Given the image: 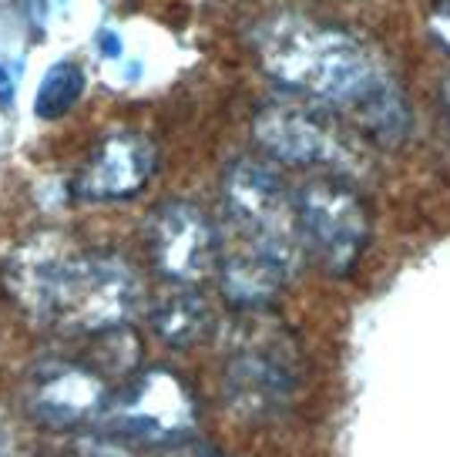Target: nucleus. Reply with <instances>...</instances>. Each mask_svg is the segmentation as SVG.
<instances>
[{
  "instance_id": "obj_20",
  "label": "nucleus",
  "mask_w": 450,
  "mask_h": 457,
  "mask_svg": "<svg viewBox=\"0 0 450 457\" xmlns=\"http://www.w3.org/2000/svg\"><path fill=\"white\" fill-rule=\"evenodd\" d=\"M447 104H450V78H447Z\"/></svg>"
},
{
  "instance_id": "obj_14",
  "label": "nucleus",
  "mask_w": 450,
  "mask_h": 457,
  "mask_svg": "<svg viewBox=\"0 0 450 457\" xmlns=\"http://www.w3.org/2000/svg\"><path fill=\"white\" fill-rule=\"evenodd\" d=\"M81 95H85V71L74 61H54L38 85L34 114L44 121H57L81 101Z\"/></svg>"
},
{
  "instance_id": "obj_3",
  "label": "nucleus",
  "mask_w": 450,
  "mask_h": 457,
  "mask_svg": "<svg viewBox=\"0 0 450 457\" xmlns=\"http://www.w3.org/2000/svg\"><path fill=\"white\" fill-rule=\"evenodd\" d=\"M222 202L236 243L253 245L276 259L286 272H296L306 245L299 228V205L279 171L255 158L232 162L222 179Z\"/></svg>"
},
{
  "instance_id": "obj_8",
  "label": "nucleus",
  "mask_w": 450,
  "mask_h": 457,
  "mask_svg": "<svg viewBox=\"0 0 450 457\" xmlns=\"http://www.w3.org/2000/svg\"><path fill=\"white\" fill-rule=\"evenodd\" d=\"M152 256L158 272L175 286H196L219 272L222 236L192 202H169L152 222Z\"/></svg>"
},
{
  "instance_id": "obj_10",
  "label": "nucleus",
  "mask_w": 450,
  "mask_h": 457,
  "mask_svg": "<svg viewBox=\"0 0 450 457\" xmlns=\"http://www.w3.org/2000/svg\"><path fill=\"white\" fill-rule=\"evenodd\" d=\"M155 145L135 131H114L95 148L74 182V192L88 202L131 199L155 175Z\"/></svg>"
},
{
  "instance_id": "obj_17",
  "label": "nucleus",
  "mask_w": 450,
  "mask_h": 457,
  "mask_svg": "<svg viewBox=\"0 0 450 457\" xmlns=\"http://www.w3.org/2000/svg\"><path fill=\"white\" fill-rule=\"evenodd\" d=\"M430 30L444 47H450V0H440L430 14Z\"/></svg>"
},
{
  "instance_id": "obj_15",
  "label": "nucleus",
  "mask_w": 450,
  "mask_h": 457,
  "mask_svg": "<svg viewBox=\"0 0 450 457\" xmlns=\"http://www.w3.org/2000/svg\"><path fill=\"white\" fill-rule=\"evenodd\" d=\"M135 441H125V437H118V434H101V437H88V441L78 444V451L74 457H141L135 447Z\"/></svg>"
},
{
  "instance_id": "obj_5",
  "label": "nucleus",
  "mask_w": 450,
  "mask_h": 457,
  "mask_svg": "<svg viewBox=\"0 0 450 457\" xmlns=\"http://www.w3.org/2000/svg\"><path fill=\"white\" fill-rule=\"evenodd\" d=\"M296 205L303 245L326 272L346 276L370 245V215L363 199L337 179H316L299 188Z\"/></svg>"
},
{
  "instance_id": "obj_7",
  "label": "nucleus",
  "mask_w": 450,
  "mask_h": 457,
  "mask_svg": "<svg viewBox=\"0 0 450 457\" xmlns=\"http://www.w3.org/2000/svg\"><path fill=\"white\" fill-rule=\"evenodd\" d=\"M24 403L41 424L81 430L101 424L112 407V386L98 370L78 360H44L28 377Z\"/></svg>"
},
{
  "instance_id": "obj_12",
  "label": "nucleus",
  "mask_w": 450,
  "mask_h": 457,
  "mask_svg": "<svg viewBox=\"0 0 450 457\" xmlns=\"http://www.w3.org/2000/svg\"><path fill=\"white\" fill-rule=\"evenodd\" d=\"M360 129L383 145H400L410 131V108L404 91L396 87V81L390 74H383L377 85L366 91V98L353 108Z\"/></svg>"
},
{
  "instance_id": "obj_18",
  "label": "nucleus",
  "mask_w": 450,
  "mask_h": 457,
  "mask_svg": "<svg viewBox=\"0 0 450 457\" xmlns=\"http://www.w3.org/2000/svg\"><path fill=\"white\" fill-rule=\"evenodd\" d=\"M0 457H14V437L0 424Z\"/></svg>"
},
{
  "instance_id": "obj_19",
  "label": "nucleus",
  "mask_w": 450,
  "mask_h": 457,
  "mask_svg": "<svg viewBox=\"0 0 450 457\" xmlns=\"http://www.w3.org/2000/svg\"><path fill=\"white\" fill-rule=\"evenodd\" d=\"M179 457H225V454H215V451H205V447H188Z\"/></svg>"
},
{
  "instance_id": "obj_9",
  "label": "nucleus",
  "mask_w": 450,
  "mask_h": 457,
  "mask_svg": "<svg viewBox=\"0 0 450 457\" xmlns=\"http://www.w3.org/2000/svg\"><path fill=\"white\" fill-rule=\"evenodd\" d=\"M299 384L293 353L279 340L236 346L225 367V397L246 417H272L293 400Z\"/></svg>"
},
{
  "instance_id": "obj_2",
  "label": "nucleus",
  "mask_w": 450,
  "mask_h": 457,
  "mask_svg": "<svg viewBox=\"0 0 450 457\" xmlns=\"http://www.w3.org/2000/svg\"><path fill=\"white\" fill-rule=\"evenodd\" d=\"M259 64L299 95L356 108L383 78L380 64L353 34L306 17H276L259 30Z\"/></svg>"
},
{
  "instance_id": "obj_6",
  "label": "nucleus",
  "mask_w": 450,
  "mask_h": 457,
  "mask_svg": "<svg viewBox=\"0 0 450 457\" xmlns=\"http://www.w3.org/2000/svg\"><path fill=\"white\" fill-rule=\"evenodd\" d=\"M255 142L272 158L289 165H320L337 171H360L363 162L350 135L326 114L303 104H269L255 114Z\"/></svg>"
},
{
  "instance_id": "obj_11",
  "label": "nucleus",
  "mask_w": 450,
  "mask_h": 457,
  "mask_svg": "<svg viewBox=\"0 0 450 457\" xmlns=\"http://www.w3.org/2000/svg\"><path fill=\"white\" fill-rule=\"evenodd\" d=\"M289 276L293 272H286L276 259H269L253 245H222L219 279H222V293L229 296V303H236L239 310H259V306L272 303L276 293L289 283Z\"/></svg>"
},
{
  "instance_id": "obj_13",
  "label": "nucleus",
  "mask_w": 450,
  "mask_h": 457,
  "mask_svg": "<svg viewBox=\"0 0 450 457\" xmlns=\"http://www.w3.org/2000/svg\"><path fill=\"white\" fill-rule=\"evenodd\" d=\"M152 327L171 346H192L209 333L212 313L202 296L182 286V293H169L152 306Z\"/></svg>"
},
{
  "instance_id": "obj_4",
  "label": "nucleus",
  "mask_w": 450,
  "mask_h": 457,
  "mask_svg": "<svg viewBox=\"0 0 450 457\" xmlns=\"http://www.w3.org/2000/svg\"><path fill=\"white\" fill-rule=\"evenodd\" d=\"M101 428L135 444L179 447L196 434L198 403L179 373L148 370L112 397Z\"/></svg>"
},
{
  "instance_id": "obj_1",
  "label": "nucleus",
  "mask_w": 450,
  "mask_h": 457,
  "mask_svg": "<svg viewBox=\"0 0 450 457\" xmlns=\"http://www.w3.org/2000/svg\"><path fill=\"white\" fill-rule=\"evenodd\" d=\"M11 300L61 333L104 337L141 306V279L125 259L81 253L68 239L38 236L4 266Z\"/></svg>"
},
{
  "instance_id": "obj_16",
  "label": "nucleus",
  "mask_w": 450,
  "mask_h": 457,
  "mask_svg": "<svg viewBox=\"0 0 450 457\" xmlns=\"http://www.w3.org/2000/svg\"><path fill=\"white\" fill-rule=\"evenodd\" d=\"M17 85H21V64L0 57V112H11L14 108Z\"/></svg>"
}]
</instances>
